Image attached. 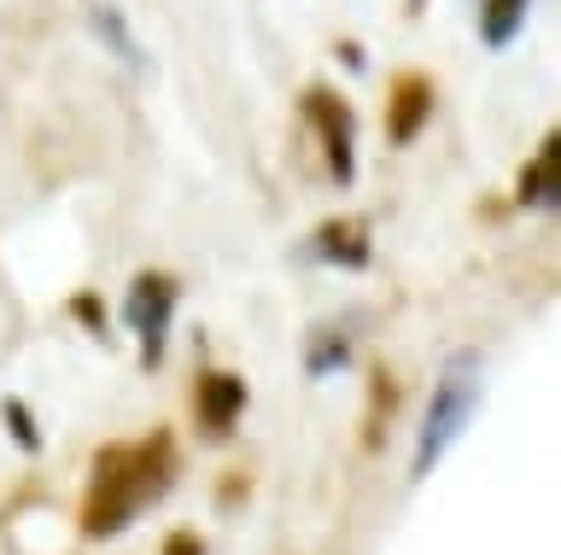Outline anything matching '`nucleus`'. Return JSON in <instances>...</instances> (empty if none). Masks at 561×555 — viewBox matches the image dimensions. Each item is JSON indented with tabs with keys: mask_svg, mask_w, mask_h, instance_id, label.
<instances>
[{
	"mask_svg": "<svg viewBox=\"0 0 561 555\" xmlns=\"http://www.w3.org/2000/svg\"><path fill=\"white\" fill-rule=\"evenodd\" d=\"M175 485V439L152 432L135 444H105L88 467V497H82V532L88 537H117L135 527V514L158 502Z\"/></svg>",
	"mask_w": 561,
	"mask_h": 555,
	"instance_id": "obj_1",
	"label": "nucleus"
},
{
	"mask_svg": "<svg viewBox=\"0 0 561 555\" xmlns=\"http://www.w3.org/2000/svg\"><path fill=\"white\" fill-rule=\"evenodd\" d=\"M480 392H485V362L480 351H450L445 369L433 380V404H427V421L415 432V456H410V479H427L445 450L468 432V421L480 415Z\"/></svg>",
	"mask_w": 561,
	"mask_h": 555,
	"instance_id": "obj_2",
	"label": "nucleus"
},
{
	"mask_svg": "<svg viewBox=\"0 0 561 555\" xmlns=\"http://www.w3.org/2000/svg\"><path fill=\"white\" fill-rule=\"evenodd\" d=\"M175 299H182V287H175L164 269L135 275L129 299H123V322L140 334V362H147V369H158V362H164V339H170V322H175Z\"/></svg>",
	"mask_w": 561,
	"mask_h": 555,
	"instance_id": "obj_3",
	"label": "nucleus"
},
{
	"mask_svg": "<svg viewBox=\"0 0 561 555\" xmlns=\"http://www.w3.org/2000/svg\"><path fill=\"white\" fill-rule=\"evenodd\" d=\"M298 112H305V124L316 135H322L333 182L351 187V176H357V117H351V106L340 94H328V89H310L305 100H298Z\"/></svg>",
	"mask_w": 561,
	"mask_h": 555,
	"instance_id": "obj_4",
	"label": "nucleus"
},
{
	"mask_svg": "<svg viewBox=\"0 0 561 555\" xmlns=\"http://www.w3.org/2000/svg\"><path fill=\"white\" fill-rule=\"evenodd\" d=\"M427 124H433V82L403 71L392 82V100H386V135H392V147H415Z\"/></svg>",
	"mask_w": 561,
	"mask_h": 555,
	"instance_id": "obj_5",
	"label": "nucleus"
},
{
	"mask_svg": "<svg viewBox=\"0 0 561 555\" xmlns=\"http://www.w3.org/2000/svg\"><path fill=\"white\" fill-rule=\"evenodd\" d=\"M310 257H322V264H340V269H363L375 246H368V222L363 217H333L322 229L310 234Z\"/></svg>",
	"mask_w": 561,
	"mask_h": 555,
	"instance_id": "obj_6",
	"label": "nucleus"
},
{
	"mask_svg": "<svg viewBox=\"0 0 561 555\" xmlns=\"http://www.w3.org/2000/svg\"><path fill=\"white\" fill-rule=\"evenodd\" d=\"M520 205H533V211H561V135H543L538 159L520 170Z\"/></svg>",
	"mask_w": 561,
	"mask_h": 555,
	"instance_id": "obj_7",
	"label": "nucleus"
},
{
	"mask_svg": "<svg viewBox=\"0 0 561 555\" xmlns=\"http://www.w3.org/2000/svg\"><path fill=\"white\" fill-rule=\"evenodd\" d=\"M245 409V380L240 374H199V421L210 439H228V427Z\"/></svg>",
	"mask_w": 561,
	"mask_h": 555,
	"instance_id": "obj_8",
	"label": "nucleus"
},
{
	"mask_svg": "<svg viewBox=\"0 0 561 555\" xmlns=\"http://www.w3.org/2000/svg\"><path fill=\"white\" fill-rule=\"evenodd\" d=\"M345 362H351V334H345V327H333V322L310 327V339H305V374L310 380H328L333 369H345Z\"/></svg>",
	"mask_w": 561,
	"mask_h": 555,
	"instance_id": "obj_9",
	"label": "nucleus"
},
{
	"mask_svg": "<svg viewBox=\"0 0 561 555\" xmlns=\"http://www.w3.org/2000/svg\"><path fill=\"white\" fill-rule=\"evenodd\" d=\"M526 12H533V0H485V7H480L485 47H508V42H515L520 24H526Z\"/></svg>",
	"mask_w": 561,
	"mask_h": 555,
	"instance_id": "obj_10",
	"label": "nucleus"
},
{
	"mask_svg": "<svg viewBox=\"0 0 561 555\" xmlns=\"http://www.w3.org/2000/svg\"><path fill=\"white\" fill-rule=\"evenodd\" d=\"M94 30L112 42V54L129 65V71H140V47H135V36H129V24H123L117 7H105V0H100V7H94Z\"/></svg>",
	"mask_w": 561,
	"mask_h": 555,
	"instance_id": "obj_11",
	"label": "nucleus"
},
{
	"mask_svg": "<svg viewBox=\"0 0 561 555\" xmlns=\"http://www.w3.org/2000/svg\"><path fill=\"white\" fill-rule=\"evenodd\" d=\"M392 409H398V380L386 374V369H375V380H368V432H363L368 450H380V421Z\"/></svg>",
	"mask_w": 561,
	"mask_h": 555,
	"instance_id": "obj_12",
	"label": "nucleus"
},
{
	"mask_svg": "<svg viewBox=\"0 0 561 555\" xmlns=\"http://www.w3.org/2000/svg\"><path fill=\"white\" fill-rule=\"evenodd\" d=\"M0 421H7V432L30 450V456H42V432H35V415L18 404V397H7V404H0Z\"/></svg>",
	"mask_w": 561,
	"mask_h": 555,
	"instance_id": "obj_13",
	"label": "nucleus"
},
{
	"mask_svg": "<svg viewBox=\"0 0 561 555\" xmlns=\"http://www.w3.org/2000/svg\"><path fill=\"white\" fill-rule=\"evenodd\" d=\"M70 310H77V316H82V322H88V327H94V334L105 339V316H100V299H94V292H82V299L70 304Z\"/></svg>",
	"mask_w": 561,
	"mask_h": 555,
	"instance_id": "obj_14",
	"label": "nucleus"
},
{
	"mask_svg": "<svg viewBox=\"0 0 561 555\" xmlns=\"http://www.w3.org/2000/svg\"><path fill=\"white\" fill-rule=\"evenodd\" d=\"M164 555H205V544H199V532H170Z\"/></svg>",
	"mask_w": 561,
	"mask_h": 555,
	"instance_id": "obj_15",
	"label": "nucleus"
}]
</instances>
